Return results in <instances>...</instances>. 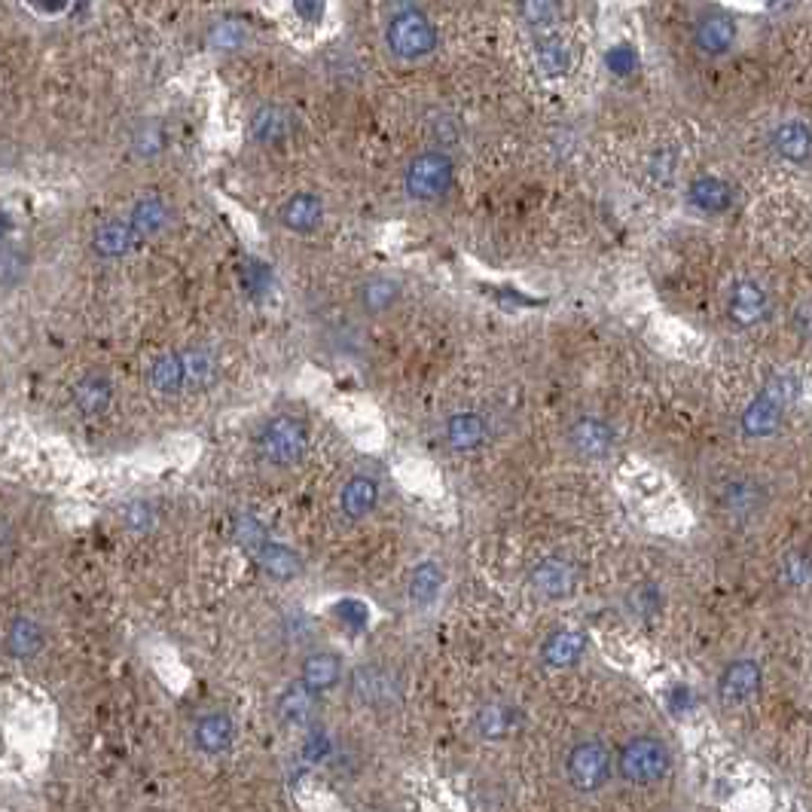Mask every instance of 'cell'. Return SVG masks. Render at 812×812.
Segmentation results:
<instances>
[{
    "mask_svg": "<svg viewBox=\"0 0 812 812\" xmlns=\"http://www.w3.org/2000/svg\"><path fill=\"white\" fill-rule=\"evenodd\" d=\"M443 590V568L437 562H422L413 568V577H410V599L416 605H431L437 602Z\"/></svg>",
    "mask_w": 812,
    "mask_h": 812,
    "instance_id": "obj_29",
    "label": "cell"
},
{
    "mask_svg": "<svg viewBox=\"0 0 812 812\" xmlns=\"http://www.w3.org/2000/svg\"><path fill=\"white\" fill-rule=\"evenodd\" d=\"M764 315H767V294L754 281H742L730 297V318L742 327H751Z\"/></svg>",
    "mask_w": 812,
    "mask_h": 812,
    "instance_id": "obj_17",
    "label": "cell"
},
{
    "mask_svg": "<svg viewBox=\"0 0 812 812\" xmlns=\"http://www.w3.org/2000/svg\"><path fill=\"white\" fill-rule=\"evenodd\" d=\"M687 199L696 208H700V211L715 214V211H724L730 205L733 193H730V187L721 178H696L690 184V190H687Z\"/></svg>",
    "mask_w": 812,
    "mask_h": 812,
    "instance_id": "obj_24",
    "label": "cell"
},
{
    "mask_svg": "<svg viewBox=\"0 0 812 812\" xmlns=\"http://www.w3.org/2000/svg\"><path fill=\"white\" fill-rule=\"evenodd\" d=\"M0 239H4V217H0Z\"/></svg>",
    "mask_w": 812,
    "mask_h": 812,
    "instance_id": "obj_47",
    "label": "cell"
},
{
    "mask_svg": "<svg viewBox=\"0 0 812 812\" xmlns=\"http://www.w3.org/2000/svg\"><path fill=\"white\" fill-rule=\"evenodd\" d=\"M40 645H43V629L34 620L28 617L13 620V626L7 629V651L13 657H31L40 651Z\"/></svg>",
    "mask_w": 812,
    "mask_h": 812,
    "instance_id": "obj_30",
    "label": "cell"
},
{
    "mask_svg": "<svg viewBox=\"0 0 812 812\" xmlns=\"http://www.w3.org/2000/svg\"><path fill=\"white\" fill-rule=\"evenodd\" d=\"M113 400V388L104 376H86L74 385V403L86 416H101Z\"/></svg>",
    "mask_w": 812,
    "mask_h": 812,
    "instance_id": "obj_23",
    "label": "cell"
},
{
    "mask_svg": "<svg viewBox=\"0 0 812 812\" xmlns=\"http://www.w3.org/2000/svg\"><path fill=\"white\" fill-rule=\"evenodd\" d=\"M577 584V574H574V565L565 562V559H544L532 568V587L547 596V599H565L571 596Z\"/></svg>",
    "mask_w": 812,
    "mask_h": 812,
    "instance_id": "obj_11",
    "label": "cell"
},
{
    "mask_svg": "<svg viewBox=\"0 0 812 812\" xmlns=\"http://www.w3.org/2000/svg\"><path fill=\"white\" fill-rule=\"evenodd\" d=\"M232 736H236V724H232L229 715L223 712H208L199 718L196 724V748L205 751V754H223L229 745H232Z\"/></svg>",
    "mask_w": 812,
    "mask_h": 812,
    "instance_id": "obj_14",
    "label": "cell"
},
{
    "mask_svg": "<svg viewBox=\"0 0 812 812\" xmlns=\"http://www.w3.org/2000/svg\"><path fill=\"white\" fill-rule=\"evenodd\" d=\"M672 767V754L657 736L629 739L620 751V776L632 785H654Z\"/></svg>",
    "mask_w": 812,
    "mask_h": 812,
    "instance_id": "obj_1",
    "label": "cell"
},
{
    "mask_svg": "<svg viewBox=\"0 0 812 812\" xmlns=\"http://www.w3.org/2000/svg\"><path fill=\"white\" fill-rule=\"evenodd\" d=\"M788 397H791V388L785 379H773L761 394L758 400H754L745 416H742V431L748 437H767L779 428L782 422V413H785V406H788Z\"/></svg>",
    "mask_w": 812,
    "mask_h": 812,
    "instance_id": "obj_6",
    "label": "cell"
},
{
    "mask_svg": "<svg viewBox=\"0 0 812 812\" xmlns=\"http://www.w3.org/2000/svg\"><path fill=\"white\" fill-rule=\"evenodd\" d=\"M568 443L580 458H605L614 446V428L605 419H577L568 431Z\"/></svg>",
    "mask_w": 812,
    "mask_h": 812,
    "instance_id": "obj_10",
    "label": "cell"
},
{
    "mask_svg": "<svg viewBox=\"0 0 812 812\" xmlns=\"http://www.w3.org/2000/svg\"><path fill=\"white\" fill-rule=\"evenodd\" d=\"M159 147H162V135H159V132H153V129H147V135L141 132V135H138V141H135V150H138V153H144V156L156 153Z\"/></svg>",
    "mask_w": 812,
    "mask_h": 812,
    "instance_id": "obj_42",
    "label": "cell"
},
{
    "mask_svg": "<svg viewBox=\"0 0 812 812\" xmlns=\"http://www.w3.org/2000/svg\"><path fill=\"white\" fill-rule=\"evenodd\" d=\"M690 693H693V690H687V687H678V690L669 693V706L675 709V715H684V709L693 706V696H690Z\"/></svg>",
    "mask_w": 812,
    "mask_h": 812,
    "instance_id": "obj_43",
    "label": "cell"
},
{
    "mask_svg": "<svg viewBox=\"0 0 812 812\" xmlns=\"http://www.w3.org/2000/svg\"><path fill=\"white\" fill-rule=\"evenodd\" d=\"M629 602L635 605V611L642 614V617H648V614H654V611L660 608V596H657V590H651V587L635 590V593L629 596Z\"/></svg>",
    "mask_w": 812,
    "mask_h": 812,
    "instance_id": "obj_40",
    "label": "cell"
},
{
    "mask_svg": "<svg viewBox=\"0 0 812 812\" xmlns=\"http://www.w3.org/2000/svg\"><path fill=\"white\" fill-rule=\"evenodd\" d=\"M184 373H187V388H208L217 379V361L205 348H196V352L184 355Z\"/></svg>",
    "mask_w": 812,
    "mask_h": 812,
    "instance_id": "obj_32",
    "label": "cell"
},
{
    "mask_svg": "<svg viewBox=\"0 0 812 812\" xmlns=\"http://www.w3.org/2000/svg\"><path fill=\"white\" fill-rule=\"evenodd\" d=\"M376 501H379V489H376V483L367 480V477L348 480L345 489H342V495H339L342 513H345L348 519H364L367 513H373Z\"/></svg>",
    "mask_w": 812,
    "mask_h": 812,
    "instance_id": "obj_22",
    "label": "cell"
},
{
    "mask_svg": "<svg viewBox=\"0 0 812 812\" xmlns=\"http://www.w3.org/2000/svg\"><path fill=\"white\" fill-rule=\"evenodd\" d=\"M568 779L577 791L596 794L611 779V754L602 742H580L568 754Z\"/></svg>",
    "mask_w": 812,
    "mask_h": 812,
    "instance_id": "obj_5",
    "label": "cell"
},
{
    "mask_svg": "<svg viewBox=\"0 0 812 812\" xmlns=\"http://www.w3.org/2000/svg\"><path fill=\"white\" fill-rule=\"evenodd\" d=\"M584 651H587V635L584 632L559 629L544 642L541 657H544V663L550 669H568V666H574L580 657H584Z\"/></svg>",
    "mask_w": 812,
    "mask_h": 812,
    "instance_id": "obj_13",
    "label": "cell"
},
{
    "mask_svg": "<svg viewBox=\"0 0 812 812\" xmlns=\"http://www.w3.org/2000/svg\"><path fill=\"white\" fill-rule=\"evenodd\" d=\"M361 306L370 312V315H379V312H388L397 300H400V284L394 278H385V275H376L370 281L361 284Z\"/></svg>",
    "mask_w": 812,
    "mask_h": 812,
    "instance_id": "obj_27",
    "label": "cell"
},
{
    "mask_svg": "<svg viewBox=\"0 0 812 812\" xmlns=\"http://www.w3.org/2000/svg\"><path fill=\"white\" fill-rule=\"evenodd\" d=\"M538 62H541L544 74L559 77V74L568 68V52H565L559 43H547V46H541V52H538Z\"/></svg>",
    "mask_w": 812,
    "mask_h": 812,
    "instance_id": "obj_37",
    "label": "cell"
},
{
    "mask_svg": "<svg viewBox=\"0 0 812 812\" xmlns=\"http://www.w3.org/2000/svg\"><path fill=\"white\" fill-rule=\"evenodd\" d=\"M126 522H129V529H135V532H144V529H150V522H153V513H150V507L147 504H132V507H126Z\"/></svg>",
    "mask_w": 812,
    "mask_h": 812,
    "instance_id": "obj_41",
    "label": "cell"
},
{
    "mask_svg": "<svg viewBox=\"0 0 812 812\" xmlns=\"http://www.w3.org/2000/svg\"><path fill=\"white\" fill-rule=\"evenodd\" d=\"M37 7H46V10H62L65 7V0H34Z\"/></svg>",
    "mask_w": 812,
    "mask_h": 812,
    "instance_id": "obj_46",
    "label": "cell"
},
{
    "mask_svg": "<svg viewBox=\"0 0 812 812\" xmlns=\"http://www.w3.org/2000/svg\"><path fill=\"white\" fill-rule=\"evenodd\" d=\"M275 712L284 727H309L318 712V693L303 681L287 684L278 696Z\"/></svg>",
    "mask_w": 812,
    "mask_h": 812,
    "instance_id": "obj_8",
    "label": "cell"
},
{
    "mask_svg": "<svg viewBox=\"0 0 812 812\" xmlns=\"http://www.w3.org/2000/svg\"><path fill=\"white\" fill-rule=\"evenodd\" d=\"M294 7L306 22H315L321 16V0H294Z\"/></svg>",
    "mask_w": 812,
    "mask_h": 812,
    "instance_id": "obj_44",
    "label": "cell"
},
{
    "mask_svg": "<svg viewBox=\"0 0 812 812\" xmlns=\"http://www.w3.org/2000/svg\"><path fill=\"white\" fill-rule=\"evenodd\" d=\"M129 223L138 236H159V232L168 226V205L159 196H147L135 205Z\"/></svg>",
    "mask_w": 812,
    "mask_h": 812,
    "instance_id": "obj_28",
    "label": "cell"
},
{
    "mask_svg": "<svg viewBox=\"0 0 812 812\" xmlns=\"http://www.w3.org/2000/svg\"><path fill=\"white\" fill-rule=\"evenodd\" d=\"M773 141H776V150L785 159H794V162H803L812 153V132L803 123H785V126H779V132H776Z\"/></svg>",
    "mask_w": 812,
    "mask_h": 812,
    "instance_id": "obj_31",
    "label": "cell"
},
{
    "mask_svg": "<svg viewBox=\"0 0 812 812\" xmlns=\"http://www.w3.org/2000/svg\"><path fill=\"white\" fill-rule=\"evenodd\" d=\"M611 68H614V71H620V74H626V71L632 68V55H629V49H626V46H620L617 52H611Z\"/></svg>",
    "mask_w": 812,
    "mask_h": 812,
    "instance_id": "obj_45",
    "label": "cell"
},
{
    "mask_svg": "<svg viewBox=\"0 0 812 812\" xmlns=\"http://www.w3.org/2000/svg\"><path fill=\"white\" fill-rule=\"evenodd\" d=\"M321 220H324V205L312 193H297V196H290L281 205V223L290 232H300V236H309V232H315L321 226Z\"/></svg>",
    "mask_w": 812,
    "mask_h": 812,
    "instance_id": "obj_12",
    "label": "cell"
},
{
    "mask_svg": "<svg viewBox=\"0 0 812 812\" xmlns=\"http://www.w3.org/2000/svg\"><path fill=\"white\" fill-rule=\"evenodd\" d=\"M257 446H260V455L269 464H275V468H290V464H297L306 455V449H309V431L294 416H275L260 431V443Z\"/></svg>",
    "mask_w": 812,
    "mask_h": 812,
    "instance_id": "obj_2",
    "label": "cell"
},
{
    "mask_svg": "<svg viewBox=\"0 0 812 812\" xmlns=\"http://www.w3.org/2000/svg\"><path fill=\"white\" fill-rule=\"evenodd\" d=\"M135 239H138V232L132 229L129 220H107V223L98 226L95 239H92V248H95L98 257L116 260V257H123V254L132 251Z\"/></svg>",
    "mask_w": 812,
    "mask_h": 812,
    "instance_id": "obj_15",
    "label": "cell"
},
{
    "mask_svg": "<svg viewBox=\"0 0 812 812\" xmlns=\"http://www.w3.org/2000/svg\"><path fill=\"white\" fill-rule=\"evenodd\" d=\"M242 43H245V28L236 22H223V25L211 28V34H208V46H214V49H239Z\"/></svg>",
    "mask_w": 812,
    "mask_h": 812,
    "instance_id": "obj_36",
    "label": "cell"
},
{
    "mask_svg": "<svg viewBox=\"0 0 812 812\" xmlns=\"http://www.w3.org/2000/svg\"><path fill=\"white\" fill-rule=\"evenodd\" d=\"M333 617L345 626V629H352V632H361L370 620V608L358 599H342L333 605Z\"/></svg>",
    "mask_w": 812,
    "mask_h": 812,
    "instance_id": "obj_33",
    "label": "cell"
},
{
    "mask_svg": "<svg viewBox=\"0 0 812 812\" xmlns=\"http://www.w3.org/2000/svg\"><path fill=\"white\" fill-rule=\"evenodd\" d=\"M761 687V666L754 660H736L721 675V703L724 706H745Z\"/></svg>",
    "mask_w": 812,
    "mask_h": 812,
    "instance_id": "obj_9",
    "label": "cell"
},
{
    "mask_svg": "<svg viewBox=\"0 0 812 812\" xmlns=\"http://www.w3.org/2000/svg\"><path fill=\"white\" fill-rule=\"evenodd\" d=\"M290 129H294V120H290V113L284 107H260L254 113V120H251V135L254 141L260 144H278L290 135Z\"/></svg>",
    "mask_w": 812,
    "mask_h": 812,
    "instance_id": "obj_18",
    "label": "cell"
},
{
    "mask_svg": "<svg viewBox=\"0 0 812 812\" xmlns=\"http://www.w3.org/2000/svg\"><path fill=\"white\" fill-rule=\"evenodd\" d=\"M242 284H245V290H248L251 297L266 294V290H269V269L260 266V263H248L242 269Z\"/></svg>",
    "mask_w": 812,
    "mask_h": 812,
    "instance_id": "obj_39",
    "label": "cell"
},
{
    "mask_svg": "<svg viewBox=\"0 0 812 812\" xmlns=\"http://www.w3.org/2000/svg\"><path fill=\"white\" fill-rule=\"evenodd\" d=\"M342 678V660L330 651H318L312 657H306L303 663V684H309L315 693L333 690Z\"/></svg>",
    "mask_w": 812,
    "mask_h": 812,
    "instance_id": "obj_20",
    "label": "cell"
},
{
    "mask_svg": "<svg viewBox=\"0 0 812 812\" xmlns=\"http://www.w3.org/2000/svg\"><path fill=\"white\" fill-rule=\"evenodd\" d=\"M330 751H333L330 736L318 730V733H312V736L306 739V745H303V761H309V764H324V761L330 758Z\"/></svg>",
    "mask_w": 812,
    "mask_h": 812,
    "instance_id": "obj_38",
    "label": "cell"
},
{
    "mask_svg": "<svg viewBox=\"0 0 812 812\" xmlns=\"http://www.w3.org/2000/svg\"><path fill=\"white\" fill-rule=\"evenodd\" d=\"M25 275V254L16 248H0V287H10Z\"/></svg>",
    "mask_w": 812,
    "mask_h": 812,
    "instance_id": "obj_35",
    "label": "cell"
},
{
    "mask_svg": "<svg viewBox=\"0 0 812 812\" xmlns=\"http://www.w3.org/2000/svg\"><path fill=\"white\" fill-rule=\"evenodd\" d=\"M736 43V25L724 13H709L696 25V46L706 55H724Z\"/></svg>",
    "mask_w": 812,
    "mask_h": 812,
    "instance_id": "obj_16",
    "label": "cell"
},
{
    "mask_svg": "<svg viewBox=\"0 0 812 812\" xmlns=\"http://www.w3.org/2000/svg\"><path fill=\"white\" fill-rule=\"evenodd\" d=\"M446 440L458 452H471L486 440V422L477 413H458L446 422Z\"/></svg>",
    "mask_w": 812,
    "mask_h": 812,
    "instance_id": "obj_21",
    "label": "cell"
},
{
    "mask_svg": "<svg viewBox=\"0 0 812 812\" xmlns=\"http://www.w3.org/2000/svg\"><path fill=\"white\" fill-rule=\"evenodd\" d=\"M352 693L355 700L364 703V706H373V709H385L391 703H397V681L394 675L385 669V666H358L352 672Z\"/></svg>",
    "mask_w": 812,
    "mask_h": 812,
    "instance_id": "obj_7",
    "label": "cell"
},
{
    "mask_svg": "<svg viewBox=\"0 0 812 812\" xmlns=\"http://www.w3.org/2000/svg\"><path fill=\"white\" fill-rule=\"evenodd\" d=\"M556 0H522V19L532 28H550L556 22Z\"/></svg>",
    "mask_w": 812,
    "mask_h": 812,
    "instance_id": "obj_34",
    "label": "cell"
},
{
    "mask_svg": "<svg viewBox=\"0 0 812 812\" xmlns=\"http://www.w3.org/2000/svg\"><path fill=\"white\" fill-rule=\"evenodd\" d=\"M150 385L159 394H178L187 388V373H184V355H162L150 367Z\"/></svg>",
    "mask_w": 812,
    "mask_h": 812,
    "instance_id": "obj_26",
    "label": "cell"
},
{
    "mask_svg": "<svg viewBox=\"0 0 812 812\" xmlns=\"http://www.w3.org/2000/svg\"><path fill=\"white\" fill-rule=\"evenodd\" d=\"M388 46L403 62H419V58L431 55L437 46V31L422 13H400L388 25Z\"/></svg>",
    "mask_w": 812,
    "mask_h": 812,
    "instance_id": "obj_3",
    "label": "cell"
},
{
    "mask_svg": "<svg viewBox=\"0 0 812 812\" xmlns=\"http://www.w3.org/2000/svg\"><path fill=\"white\" fill-rule=\"evenodd\" d=\"M516 712L501 706V703H489L477 712V733L486 739V742H498V739H507L513 730H516Z\"/></svg>",
    "mask_w": 812,
    "mask_h": 812,
    "instance_id": "obj_25",
    "label": "cell"
},
{
    "mask_svg": "<svg viewBox=\"0 0 812 812\" xmlns=\"http://www.w3.org/2000/svg\"><path fill=\"white\" fill-rule=\"evenodd\" d=\"M452 184V159L446 153H422L406 168V193L416 202L440 199Z\"/></svg>",
    "mask_w": 812,
    "mask_h": 812,
    "instance_id": "obj_4",
    "label": "cell"
},
{
    "mask_svg": "<svg viewBox=\"0 0 812 812\" xmlns=\"http://www.w3.org/2000/svg\"><path fill=\"white\" fill-rule=\"evenodd\" d=\"M257 559H260V568L275 580H290V577H297L300 568H303V562H300V556L294 550L284 547V544H275V541H263L257 547Z\"/></svg>",
    "mask_w": 812,
    "mask_h": 812,
    "instance_id": "obj_19",
    "label": "cell"
}]
</instances>
